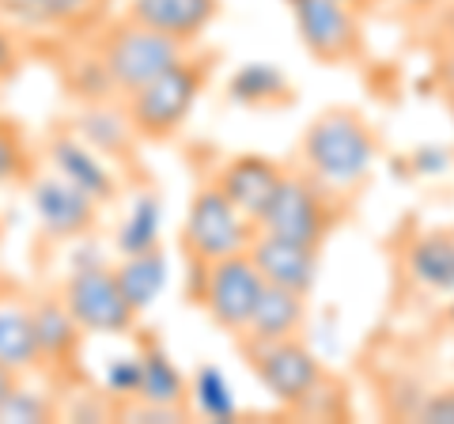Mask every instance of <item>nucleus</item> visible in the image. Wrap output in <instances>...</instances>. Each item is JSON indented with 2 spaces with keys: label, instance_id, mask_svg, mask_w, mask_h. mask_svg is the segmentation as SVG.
Masks as SVG:
<instances>
[{
  "label": "nucleus",
  "instance_id": "f257e3e1",
  "mask_svg": "<svg viewBox=\"0 0 454 424\" xmlns=\"http://www.w3.org/2000/svg\"><path fill=\"white\" fill-rule=\"evenodd\" d=\"M379 160V130L356 106H325L307 122L295 145V163L330 193L352 201Z\"/></svg>",
  "mask_w": 454,
  "mask_h": 424
},
{
  "label": "nucleus",
  "instance_id": "f03ea898",
  "mask_svg": "<svg viewBox=\"0 0 454 424\" xmlns=\"http://www.w3.org/2000/svg\"><path fill=\"white\" fill-rule=\"evenodd\" d=\"M216 53H186L182 61L163 68L155 80L133 95H125V122L140 140H170L190 122L193 103L208 88Z\"/></svg>",
  "mask_w": 454,
  "mask_h": 424
},
{
  "label": "nucleus",
  "instance_id": "7ed1b4c3",
  "mask_svg": "<svg viewBox=\"0 0 454 424\" xmlns=\"http://www.w3.org/2000/svg\"><path fill=\"white\" fill-rule=\"evenodd\" d=\"M186 53H190V46H182V42L155 35L133 20H121V23H110L106 31L98 35L91 58L103 68L110 91L125 98L137 88H145L148 80H155L163 68L182 61Z\"/></svg>",
  "mask_w": 454,
  "mask_h": 424
},
{
  "label": "nucleus",
  "instance_id": "20e7f679",
  "mask_svg": "<svg viewBox=\"0 0 454 424\" xmlns=\"http://www.w3.org/2000/svg\"><path fill=\"white\" fill-rule=\"evenodd\" d=\"M345 197L330 193L325 186H318L310 175H303L300 167H288V175L277 186L273 201L265 205L262 220H258V232L269 235H284V239H295V243H307V247H318L330 239V232L345 216Z\"/></svg>",
  "mask_w": 454,
  "mask_h": 424
},
{
  "label": "nucleus",
  "instance_id": "39448f33",
  "mask_svg": "<svg viewBox=\"0 0 454 424\" xmlns=\"http://www.w3.org/2000/svg\"><path fill=\"white\" fill-rule=\"evenodd\" d=\"M190 265L201 277L193 303H201V310L212 318L216 330H223L227 337H243L254 307H258V295L265 288L250 250L227 254V258H216V262H190Z\"/></svg>",
  "mask_w": 454,
  "mask_h": 424
},
{
  "label": "nucleus",
  "instance_id": "423d86ee",
  "mask_svg": "<svg viewBox=\"0 0 454 424\" xmlns=\"http://www.w3.org/2000/svg\"><path fill=\"white\" fill-rule=\"evenodd\" d=\"M61 303L83 334L129 337L137 334L140 310L125 300L118 273L106 262H80L61 285Z\"/></svg>",
  "mask_w": 454,
  "mask_h": 424
},
{
  "label": "nucleus",
  "instance_id": "0eeeda50",
  "mask_svg": "<svg viewBox=\"0 0 454 424\" xmlns=\"http://www.w3.org/2000/svg\"><path fill=\"white\" fill-rule=\"evenodd\" d=\"M254 235H258L254 220H247L227 201L212 178L201 190H193L186 220H182V250H186L190 262H216L227 254H243L250 250Z\"/></svg>",
  "mask_w": 454,
  "mask_h": 424
},
{
  "label": "nucleus",
  "instance_id": "6e6552de",
  "mask_svg": "<svg viewBox=\"0 0 454 424\" xmlns=\"http://www.w3.org/2000/svg\"><path fill=\"white\" fill-rule=\"evenodd\" d=\"M250 372L269 390V398L295 413L310 394L325 383V364L307 349L303 337H284V342H239Z\"/></svg>",
  "mask_w": 454,
  "mask_h": 424
},
{
  "label": "nucleus",
  "instance_id": "1a4fd4ad",
  "mask_svg": "<svg viewBox=\"0 0 454 424\" xmlns=\"http://www.w3.org/2000/svg\"><path fill=\"white\" fill-rule=\"evenodd\" d=\"M295 31L307 53L330 68H356L367 61V31L360 12L340 0H288Z\"/></svg>",
  "mask_w": 454,
  "mask_h": 424
},
{
  "label": "nucleus",
  "instance_id": "9d476101",
  "mask_svg": "<svg viewBox=\"0 0 454 424\" xmlns=\"http://www.w3.org/2000/svg\"><path fill=\"white\" fill-rule=\"evenodd\" d=\"M31 190V208L38 216V228L50 239H83L95 232L98 224V205L95 197H88L83 190H76L68 178H61L57 171L38 175L27 182Z\"/></svg>",
  "mask_w": 454,
  "mask_h": 424
},
{
  "label": "nucleus",
  "instance_id": "9b49d317",
  "mask_svg": "<svg viewBox=\"0 0 454 424\" xmlns=\"http://www.w3.org/2000/svg\"><path fill=\"white\" fill-rule=\"evenodd\" d=\"M140 360V417H186L190 413V383L178 372V364L170 360V352L155 342V337H140L137 349Z\"/></svg>",
  "mask_w": 454,
  "mask_h": 424
},
{
  "label": "nucleus",
  "instance_id": "f8f14e48",
  "mask_svg": "<svg viewBox=\"0 0 454 424\" xmlns=\"http://www.w3.org/2000/svg\"><path fill=\"white\" fill-rule=\"evenodd\" d=\"M288 175V167L273 155H262V152H243V155H231L220 171H216V186L223 190V197L231 201L239 212H243L247 220H254V228H258L265 205L273 201L277 186Z\"/></svg>",
  "mask_w": 454,
  "mask_h": 424
},
{
  "label": "nucleus",
  "instance_id": "ddd939ff",
  "mask_svg": "<svg viewBox=\"0 0 454 424\" xmlns=\"http://www.w3.org/2000/svg\"><path fill=\"white\" fill-rule=\"evenodd\" d=\"M250 258H254V265H258L265 285L292 288L300 295H310L315 285H318V270H322V250L318 247H307V243H295V239L258 232L254 235V243H250Z\"/></svg>",
  "mask_w": 454,
  "mask_h": 424
},
{
  "label": "nucleus",
  "instance_id": "4468645a",
  "mask_svg": "<svg viewBox=\"0 0 454 424\" xmlns=\"http://www.w3.org/2000/svg\"><path fill=\"white\" fill-rule=\"evenodd\" d=\"M220 12H223V0H129L125 4V20L193 50L205 38L208 27L220 20Z\"/></svg>",
  "mask_w": 454,
  "mask_h": 424
},
{
  "label": "nucleus",
  "instance_id": "2eb2a0df",
  "mask_svg": "<svg viewBox=\"0 0 454 424\" xmlns=\"http://www.w3.org/2000/svg\"><path fill=\"white\" fill-rule=\"evenodd\" d=\"M46 155H50V171L68 178L76 190L95 197L98 205H110L114 197H118V182H114V171L106 167L103 155H98V148L88 145L80 133H57L50 140Z\"/></svg>",
  "mask_w": 454,
  "mask_h": 424
},
{
  "label": "nucleus",
  "instance_id": "dca6fc26",
  "mask_svg": "<svg viewBox=\"0 0 454 424\" xmlns=\"http://www.w3.org/2000/svg\"><path fill=\"white\" fill-rule=\"evenodd\" d=\"M307 300L310 295H300L292 288L265 285L243 337H235V342H284V337H303L307 334V318H310V303Z\"/></svg>",
  "mask_w": 454,
  "mask_h": 424
},
{
  "label": "nucleus",
  "instance_id": "f3484780",
  "mask_svg": "<svg viewBox=\"0 0 454 424\" xmlns=\"http://www.w3.org/2000/svg\"><path fill=\"white\" fill-rule=\"evenodd\" d=\"M110 0H0L4 20L50 31H83L106 16Z\"/></svg>",
  "mask_w": 454,
  "mask_h": 424
},
{
  "label": "nucleus",
  "instance_id": "a211bd4d",
  "mask_svg": "<svg viewBox=\"0 0 454 424\" xmlns=\"http://www.w3.org/2000/svg\"><path fill=\"white\" fill-rule=\"evenodd\" d=\"M405 273L420 288L450 295L454 292V228H428L409 239Z\"/></svg>",
  "mask_w": 454,
  "mask_h": 424
},
{
  "label": "nucleus",
  "instance_id": "6ab92c4d",
  "mask_svg": "<svg viewBox=\"0 0 454 424\" xmlns=\"http://www.w3.org/2000/svg\"><path fill=\"white\" fill-rule=\"evenodd\" d=\"M0 367H8L20 379L46 372L31 303H16V300H4V295H0Z\"/></svg>",
  "mask_w": 454,
  "mask_h": 424
},
{
  "label": "nucleus",
  "instance_id": "aec40b11",
  "mask_svg": "<svg viewBox=\"0 0 454 424\" xmlns=\"http://www.w3.org/2000/svg\"><path fill=\"white\" fill-rule=\"evenodd\" d=\"M31 318H35V334H38L42 360H46V367H68V364H76L80 334L83 330L76 326V318L65 310L61 295H50V300L31 303Z\"/></svg>",
  "mask_w": 454,
  "mask_h": 424
},
{
  "label": "nucleus",
  "instance_id": "412c9836",
  "mask_svg": "<svg viewBox=\"0 0 454 424\" xmlns=\"http://www.w3.org/2000/svg\"><path fill=\"white\" fill-rule=\"evenodd\" d=\"M114 273H118L125 300H129L137 310H145L160 300V292L167 285V254H163V247L125 254L121 265H114Z\"/></svg>",
  "mask_w": 454,
  "mask_h": 424
},
{
  "label": "nucleus",
  "instance_id": "4be33fe9",
  "mask_svg": "<svg viewBox=\"0 0 454 424\" xmlns=\"http://www.w3.org/2000/svg\"><path fill=\"white\" fill-rule=\"evenodd\" d=\"M227 95H231V103L250 106V110H273V106L295 103L292 80H284L277 68H269V65H247L243 73L231 80Z\"/></svg>",
  "mask_w": 454,
  "mask_h": 424
},
{
  "label": "nucleus",
  "instance_id": "5701e85b",
  "mask_svg": "<svg viewBox=\"0 0 454 424\" xmlns=\"http://www.w3.org/2000/svg\"><path fill=\"white\" fill-rule=\"evenodd\" d=\"M38 171L35 148L27 145L23 125L0 114V186H27Z\"/></svg>",
  "mask_w": 454,
  "mask_h": 424
},
{
  "label": "nucleus",
  "instance_id": "b1692460",
  "mask_svg": "<svg viewBox=\"0 0 454 424\" xmlns=\"http://www.w3.org/2000/svg\"><path fill=\"white\" fill-rule=\"evenodd\" d=\"M121 254H140L160 247V201L155 197H137V205L129 208L121 232H118Z\"/></svg>",
  "mask_w": 454,
  "mask_h": 424
},
{
  "label": "nucleus",
  "instance_id": "393cba45",
  "mask_svg": "<svg viewBox=\"0 0 454 424\" xmlns=\"http://www.w3.org/2000/svg\"><path fill=\"white\" fill-rule=\"evenodd\" d=\"M57 409L46 394H38L31 387H23V379L8 390V398L0 402V424H38V420H53Z\"/></svg>",
  "mask_w": 454,
  "mask_h": 424
},
{
  "label": "nucleus",
  "instance_id": "a878e982",
  "mask_svg": "<svg viewBox=\"0 0 454 424\" xmlns=\"http://www.w3.org/2000/svg\"><path fill=\"white\" fill-rule=\"evenodd\" d=\"M106 387L110 394H118V398H133L137 402V387H140V360H118L110 367L106 375Z\"/></svg>",
  "mask_w": 454,
  "mask_h": 424
},
{
  "label": "nucleus",
  "instance_id": "bb28decb",
  "mask_svg": "<svg viewBox=\"0 0 454 424\" xmlns=\"http://www.w3.org/2000/svg\"><path fill=\"white\" fill-rule=\"evenodd\" d=\"M417 417H420V420H428V424H454V387L432 390L428 398L420 402Z\"/></svg>",
  "mask_w": 454,
  "mask_h": 424
},
{
  "label": "nucleus",
  "instance_id": "cd10ccee",
  "mask_svg": "<svg viewBox=\"0 0 454 424\" xmlns=\"http://www.w3.org/2000/svg\"><path fill=\"white\" fill-rule=\"evenodd\" d=\"M394 12H397V20H405V23H428L443 12L450 0H390Z\"/></svg>",
  "mask_w": 454,
  "mask_h": 424
},
{
  "label": "nucleus",
  "instance_id": "c85d7f7f",
  "mask_svg": "<svg viewBox=\"0 0 454 424\" xmlns=\"http://www.w3.org/2000/svg\"><path fill=\"white\" fill-rule=\"evenodd\" d=\"M16 68H20V42H16V35H12L8 20L0 16V83L16 76Z\"/></svg>",
  "mask_w": 454,
  "mask_h": 424
},
{
  "label": "nucleus",
  "instance_id": "c756f323",
  "mask_svg": "<svg viewBox=\"0 0 454 424\" xmlns=\"http://www.w3.org/2000/svg\"><path fill=\"white\" fill-rule=\"evenodd\" d=\"M432 27H435V42H439L435 58H454V0L432 20Z\"/></svg>",
  "mask_w": 454,
  "mask_h": 424
},
{
  "label": "nucleus",
  "instance_id": "7c9ffc66",
  "mask_svg": "<svg viewBox=\"0 0 454 424\" xmlns=\"http://www.w3.org/2000/svg\"><path fill=\"white\" fill-rule=\"evenodd\" d=\"M345 8H352V12H360V16H372V12H379L382 4H390V0H340Z\"/></svg>",
  "mask_w": 454,
  "mask_h": 424
},
{
  "label": "nucleus",
  "instance_id": "2f4dec72",
  "mask_svg": "<svg viewBox=\"0 0 454 424\" xmlns=\"http://www.w3.org/2000/svg\"><path fill=\"white\" fill-rule=\"evenodd\" d=\"M16 383H20V375H12V372H8V367H0V402H4V398H8V390H12V387H16Z\"/></svg>",
  "mask_w": 454,
  "mask_h": 424
},
{
  "label": "nucleus",
  "instance_id": "473e14b6",
  "mask_svg": "<svg viewBox=\"0 0 454 424\" xmlns=\"http://www.w3.org/2000/svg\"><path fill=\"white\" fill-rule=\"evenodd\" d=\"M443 88V103H447V110H450V118H454V80H447V83H439Z\"/></svg>",
  "mask_w": 454,
  "mask_h": 424
},
{
  "label": "nucleus",
  "instance_id": "72a5a7b5",
  "mask_svg": "<svg viewBox=\"0 0 454 424\" xmlns=\"http://www.w3.org/2000/svg\"><path fill=\"white\" fill-rule=\"evenodd\" d=\"M443 318H447V326H450V330H454V300H450V303H447V310H443Z\"/></svg>",
  "mask_w": 454,
  "mask_h": 424
},
{
  "label": "nucleus",
  "instance_id": "f704fd0d",
  "mask_svg": "<svg viewBox=\"0 0 454 424\" xmlns=\"http://www.w3.org/2000/svg\"><path fill=\"white\" fill-rule=\"evenodd\" d=\"M0 232H4V224H0Z\"/></svg>",
  "mask_w": 454,
  "mask_h": 424
}]
</instances>
